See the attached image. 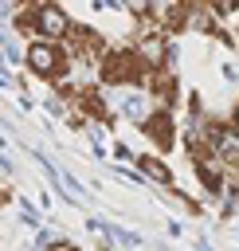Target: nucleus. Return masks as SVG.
I'll use <instances>...</instances> for the list:
<instances>
[{"label":"nucleus","mask_w":239,"mask_h":251,"mask_svg":"<svg viewBox=\"0 0 239 251\" xmlns=\"http://www.w3.org/2000/svg\"><path fill=\"white\" fill-rule=\"evenodd\" d=\"M98 78L106 86H145L149 63L137 55V47H110L98 63Z\"/></svg>","instance_id":"obj_1"},{"label":"nucleus","mask_w":239,"mask_h":251,"mask_svg":"<svg viewBox=\"0 0 239 251\" xmlns=\"http://www.w3.org/2000/svg\"><path fill=\"white\" fill-rule=\"evenodd\" d=\"M71 59H74V55H71L63 43H55V39H35V43H27V51H24L27 71L39 75V78H47V82H63V78L71 75Z\"/></svg>","instance_id":"obj_2"},{"label":"nucleus","mask_w":239,"mask_h":251,"mask_svg":"<svg viewBox=\"0 0 239 251\" xmlns=\"http://www.w3.org/2000/svg\"><path fill=\"white\" fill-rule=\"evenodd\" d=\"M71 27H74V20L67 16L63 4H55V0H39V4L31 8V31H35L39 39H55V43H63Z\"/></svg>","instance_id":"obj_3"},{"label":"nucleus","mask_w":239,"mask_h":251,"mask_svg":"<svg viewBox=\"0 0 239 251\" xmlns=\"http://www.w3.org/2000/svg\"><path fill=\"white\" fill-rule=\"evenodd\" d=\"M63 47H67L74 59H82V63H102V55L110 51V47H106V39H102L94 27H86V24H74V27L67 31Z\"/></svg>","instance_id":"obj_4"},{"label":"nucleus","mask_w":239,"mask_h":251,"mask_svg":"<svg viewBox=\"0 0 239 251\" xmlns=\"http://www.w3.org/2000/svg\"><path fill=\"white\" fill-rule=\"evenodd\" d=\"M141 133L157 145V153H168L172 145H176V126H172V110H165V106H157L145 122H141Z\"/></svg>","instance_id":"obj_5"},{"label":"nucleus","mask_w":239,"mask_h":251,"mask_svg":"<svg viewBox=\"0 0 239 251\" xmlns=\"http://www.w3.org/2000/svg\"><path fill=\"white\" fill-rule=\"evenodd\" d=\"M145 94H153V102H157V106L172 110V102H176L180 86H176V75H172V67H168V63L149 71V78H145Z\"/></svg>","instance_id":"obj_6"},{"label":"nucleus","mask_w":239,"mask_h":251,"mask_svg":"<svg viewBox=\"0 0 239 251\" xmlns=\"http://www.w3.org/2000/svg\"><path fill=\"white\" fill-rule=\"evenodd\" d=\"M137 165H141V173L149 176V180H157V184H172V169L165 165V157H157V153H141L137 157Z\"/></svg>","instance_id":"obj_7"},{"label":"nucleus","mask_w":239,"mask_h":251,"mask_svg":"<svg viewBox=\"0 0 239 251\" xmlns=\"http://www.w3.org/2000/svg\"><path fill=\"white\" fill-rule=\"evenodd\" d=\"M200 4H208V8H212V12L219 16V20H223V16H235V12H239V0H200Z\"/></svg>","instance_id":"obj_8"},{"label":"nucleus","mask_w":239,"mask_h":251,"mask_svg":"<svg viewBox=\"0 0 239 251\" xmlns=\"http://www.w3.org/2000/svg\"><path fill=\"white\" fill-rule=\"evenodd\" d=\"M231 126L239 129V102H235V110H231Z\"/></svg>","instance_id":"obj_9"},{"label":"nucleus","mask_w":239,"mask_h":251,"mask_svg":"<svg viewBox=\"0 0 239 251\" xmlns=\"http://www.w3.org/2000/svg\"><path fill=\"white\" fill-rule=\"evenodd\" d=\"M51 251H74V247H67V243H63V247H51Z\"/></svg>","instance_id":"obj_10"}]
</instances>
